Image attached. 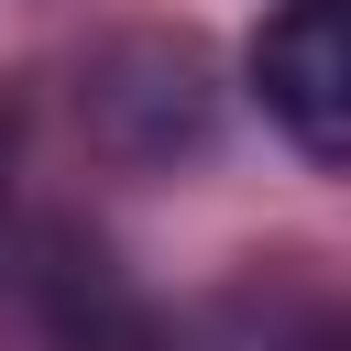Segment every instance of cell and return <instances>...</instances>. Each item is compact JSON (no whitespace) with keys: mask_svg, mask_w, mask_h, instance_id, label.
Returning a JSON list of instances; mask_svg holds the SVG:
<instances>
[{"mask_svg":"<svg viewBox=\"0 0 351 351\" xmlns=\"http://www.w3.org/2000/svg\"><path fill=\"white\" fill-rule=\"evenodd\" d=\"M186 351H351V307H307V296H252L230 318H208Z\"/></svg>","mask_w":351,"mask_h":351,"instance_id":"obj_2","label":"cell"},{"mask_svg":"<svg viewBox=\"0 0 351 351\" xmlns=\"http://www.w3.org/2000/svg\"><path fill=\"white\" fill-rule=\"evenodd\" d=\"M252 99L307 165H351V0H285L252 33Z\"/></svg>","mask_w":351,"mask_h":351,"instance_id":"obj_1","label":"cell"}]
</instances>
